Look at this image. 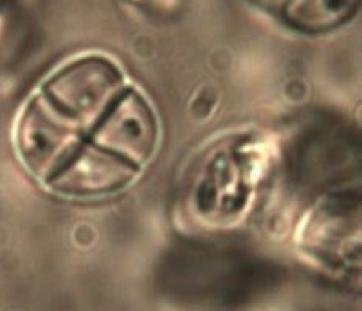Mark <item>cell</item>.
Masks as SVG:
<instances>
[{"label": "cell", "instance_id": "cell-1", "mask_svg": "<svg viewBox=\"0 0 362 311\" xmlns=\"http://www.w3.org/2000/svg\"><path fill=\"white\" fill-rule=\"evenodd\" d=\"M18 131L26 166L67 195L127 185L157 146L151 105L104 58L62 67L29 102Z\"/></svg>", "mask_w": 362, "mask_h": 311}]
</instances>
